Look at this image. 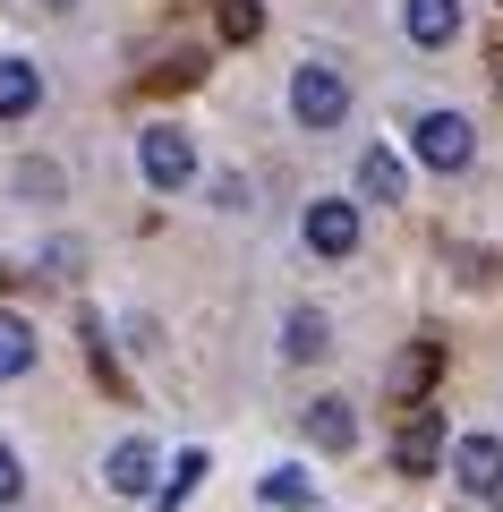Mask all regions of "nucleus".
I'll return each instance as SVG.
<instances>
[{"instance_id": "1", "label": "nucleus", "mask_w": 503, "mask_h": 512, "mask_svg": "<svg viewBox=\"0 0 503 512\" xmlns=\"http://www.w3.org/2000/svg\"><path fill=\"white\" fill-rule=\"evenodd\" d=\"M290 111H299V128H342L350 120V77L324 69V60H299V77H290Z\"/></svg>"}, {"instance_id": "2", "label": "nucleus", "mask_w": 503, "mask_h": 512, "mask_svg": "<svg viewBox=\"0 0 503 512\" xmlns=\"http://www.w3.org/2000/svg\"><path fill=\"white\" fill-rule=\"evenodd\" d=\"M137 163H145V188H162V197H171V188L197 180V137L162 120V128H145V137H137Z\"/></svg>"}, {"instance_id": "3", "label": "nucleus", "mask_w": 503, "mask_h": 512, "mask_svg": "<svg viewBox=\"0 0 503 512\" xmlns=\"http://www.w3.org/2000/svg\"><path fill=\"white\" fill-rule=\"evenodd\" d=\"M410 146H418V163H427V171H461L469 154H478V137H469L461 111H427V120L410 128Z\"/></svg>"}, {"instance_id": "4", "label": "nucleus", "mask_w": 503, "mask_h": 512, "mask_svg": "<svg viewBox=\"0 0 503 512\" xmlns=\"http://www.w3.org/2000/svg\"><path fill=\"white\" fill-rule=\"evenodd\" d=\"M307 248L316 256H350L359 248V205L350 197H316L307 205Z\"/></svg>"}, {"instance_id": "5", "label": "nucleus", "mask_w": 503, "mask_h": 512, "mask_svg": "<svg viewBox=\"0 0 503 512\" xmlns=\"http://www.w3.org/2000/svg\"><path fill=\"white\" fill-rule=\"evenodd\" d=\"M452 478H461L469 495H503V444L495 436H461L452 444Z\"/></svg>"}, {"instance_id": "6", "label": "nucleus", "mask_w": 503, "mask_h": 512, "mask_svg": "<svg viewBox=\"0 0 503 512\" xmlns=\"http://www.w3.org/2000/svg\"><path fill=\"white\" fill-rule=\"evenodd\" d=\"M401 26H410V43L444 52V43L461 35V0H401Z\"/></svg>"}, {"instance_id": "7", "label": "nucleus", "mask_w": 503, "mask_h": 512, "mask_svg": "<svg viewBox=\"0 0 503 512\" xmlns=\"http://www.w3.org/2000/svg\"><path fill=\"white\" fill-rule=\"evenodd\" d=\"M435 453H444V419L418 402V410H410V427H401V444H393V461L418 478V470H435Z\"/></svg>"}, {"instance_id": "8", "label": "nucleus", "mask_w": 503, "mask_h": 512, "mask_svg": "<svg viewBox=\"0 0 503 512\" xmlns=\"http://www.w3.org/2000/svg\"><path fill=\"white\" fill-rule=\"evenodd\" d=\"M103 487H111V495H145V487H154V444H145V436L111 444V461H103Z\"/></svg>"}, {"instance_id": "9", "label": "nucleus", "mask_w": 503, "mask_h": 512, "mask_svg": "<svg viewBox=\"0 0 503 512\" xmlns=\"http://www.w3.org/2000/svg\"><path fill=\"white\" fill-rule=\"evenodd\" d=\"M307 444L350 453V444H359V410H350V402H307Z\"/></svg>"}, {"instance_id": "10", "label": "nucleus", "mask_w": 503, "mask_h": 512, "mask_svg": "<svg viewBox=\"0 0 503 512\" xmlns=\"http://www.w3.org/2000/svg\"><path fill=\"white\" fill-rule=\"evenodd\" d=\"M359 197H384V205L410 197V180H401V154H384V146L359 154Z\"/></svg>"}, {"instance_id": "11", "label": "nucleus", "mask_w": 503, "mask_h": 512, "mask_svg": "<svg viewBox=\"0 0 503 512\" xmlns=\"http://www.w3.org/2000/svg\"><path fill=\"white\" fill-rule=\"evenodd\" d=\"M35 103H43V77H35V60H0V120H26Z\"/></svg>"}, {"instance_id": "12", "label": "nucleus", "mask_w": 503, "mask_h": 512, "mask_svg": "<svg viewBox=\"0 0 503 512\" xmlns=\"http://www.w3.org/2000/svg\"><path fill=\"white\" fill-rule=\"evenodd\" d=\"M282 350H290V359H324V350H333V325H324L316 308H299V316L282 325Z\"/></svg>"}, {"instance_id": "13", "label": "nucleus", "mask_w": 503, "mask_h": 512, "mask_svg": "<svg viewBox=\"0 0 503 512\" xmlns=\"http://www.w3.org/2000/svg\"><path fill=\"white\" fill-rule=\"evenodd\" d=\"M26 367H35V325L0 308V376H26Z\"/></svg>"}, {"instance_id": "14", "label": "nucleus", "mask_w": 503, "mask_h": 512, "mask_svg": "<svg viewBox=\"0 0 503 512\" xmlns=\"http://www.w3.org/2000/svg\"><path fill=\"white\" fill-rule=\"evenodd\" d=\"M205 470H214V461H205V444H197V453H180V461H171V487H162V512H180V495L197 487Z\"/></svg>"}, {"instance_id": "15", "label": "nucleus", "mask_w": 503, "mask_h": 512, "mask_svg": "<svg viewBox=\"0 0 503 512\" xmlns=\"http://www.w3.org/2000/svg\"><path fill=\"white\" fill-rule=\"evenodd\" d=\"M256 26H265L256 0H222V43H256Z\"/></svg>"}, {"instance_id": "16", "label": "nucleus", "mask_w": 503, "mask_h": 512, "mask_svg": "<svg viewBox=\"0 0 503 512\" xmlns=\"http://www.w3.org/2000/svg\"><path fill=\"white\" fill-rule=\"evenodd\" d=\"M265 504H290V512H307V504H316V487H307L299 470H273V478H265Z\"/></svg>"}, {"instance_id": "17", "label": "nucleus", "mask_w": 503, "mask_h": 512, "mask_svg": "<svg viewBox=\"0 0 503 512\" xmlns=\"http://www.w3.org/2000/svg\"><path fill=\"white\" fill-rule=\"evenodd\" d=\"M427 376H435V350H410V359L393 367V384H401V393H410V402H418V393H427Z\"/></svg>"}, {"instance_id": "18", "label": "nucleus", "mask_w": 503, "mask_h": 512, "mask_svg": "<svg viewBox=\"0 0 503 512\" xmlns=\"http://www.w3.org/2000/svg\"><path fill=\"white\" fill-rule=\"evenodd\" d=\"M18 495H26V470H18V453H9V444H0V512L18 504Z\"/></svg>"}, {"instance_id": "19", "label": "nucleus", "mask_w": 503, "mask_h": 512, "mask_svg": "<svg viewBox=\"0 0 503 512\" xmlns=\"http://www.w3.org/2000/svg\"><path fill=\"white\" fill-rule=\"evenodd\" d=\"M0 282H9V265H0Z\"/></svg>"}]
</instances>
